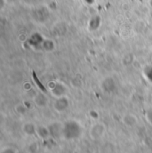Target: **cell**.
I'll return each instance as SVG.
<instances>
[{"instance_id": "cell-1", "label": "cell", "mask_w": 152, "mask_h": 153, "mask_svg": "<svg viewBox=\"0 0 152 153\" xmlns=\"http://www.w3.org/2000/svg\"><path fill=\"white\" fill-rule=\"evenodd\" d=\"M83 134L81 124L75 119H70L63 123V139L73 141L79 139Z\"/></svg>"}, {"instance_id": "cell-2", "label": "cell", "mask_w": 152, "mask_h": 153, "mask_svg": "<svg viewBox=\"0 0 152 153\" xmlns=\"http://www.w3.org/2000/svg\"><path fill=\"white\" fill-rule=\"evenodd\" d=\"M47 87H48L51 94L55 98H58V97H61L63 95H67L68 87L62 81H55V80L50 81L47 84Z\"/></svg>"}, {"instance_id": "cell-3", "label": "cell", "mask_w": 152, "mask_h": 153, "mask_svg": "<svg viewBox=\"0 0 152 153\" xmlns=\"http://www.w3.org/2000/svg\"><path fill=\"white\" fill-rule=\"evenodd\" d=\"M107 131V127L102 122H95L90 126L89 129V136L93 141L101 140L104 137Z\"/></svg>"}, {"instance_id": "cell-4", "label": "cell", "mask_w": 152, "mask_h": 153, "mask_svg": "<svg viewBox=\"0 0 152 153\" xmlns=\"http://www.w3.org/2000/svg\"><path fill=\"white\" fill-rule=\"evenodd\" d=\"M70 100L67 95H63V96L55 98V100L53 103V110L57 113L65 112L70 108Z\"/></svg>"}, {"instance_id": "cell-5", "label": "cell", "mask_w": 152, "mask_h": 153, "mask_svg": "<svg viewBox=\"0 0 152 153\" xmlns=\"http://www.w3.org/2000/svg\"><path fill=\"white\" fill-rule=\"evenodd\" d=\"M48 128L52 138L54 139L63 138V123L59 121H53L48 125Z\"/></svg>"}, {"instance_id": "cell-6", "label": "cell", "mask_w": 152, "mask_h": 153, "mask_svg": "<svg viewBox=\"0 0 152 153\" xmlns=\"http://www.w3.org/2000/svg\"><path fill=\"white\" fill-rule=\"evenodd\" d=\"M33 102H34V104L38 108H45L49 103V99L45 94L39 92L38 94H36L33 99Z\"/></svg>"}, {"instance_id": "cell-7", "label": "cell", "mask_w": 152, "mask_h": 153, "mask_svg": "<svg viewBox=\"0 0 152 153\" xmlns=\"http://www.w3.org/2000/svg\"><path fill=\"white\" fill-rule=\"evenodd\" d=\"M122 123L127 127H133L138 124V117L133 113H126L121 118Z\"/></svg>"}, {"instance_id": "cell-8", "label": "cell", "mask_w": 152, "mask_h": 153, "mask_svg": "<svg viewBox=\"0 0 152 153\" xmlns=\"http://www.w3.org/2000/svg\"><path fill=\"white\" fill-rule=\"evenodd\" d=\"M37 125L33 122H26L22 125V130L28 136H33L37 134Z\"/></svg>"}, {"instance_id": "cell-9", "label": "cell", "mask_w": 152, "mask_h": 153, "mask_svg": "<svg viewBox=\"0 0 152 153\" xmlns=\"http://www.w3.org/2000/svg\"><path fill=\"white\" fill-rule=\"evenodd\" d=\"M41 48L47 53H52L56 49V43L52 38H44L41 43Z\"/></svg>"}, {"instance_id": "cell-10", "label": "cell", "mask_w": 152, "mask_h": 153, "mask_svg": "<svg viewBox=\"0 0 152 153\" xmlns=\"http://www.w3.org/2000/svg\"><path fill=\"white\" fill-rule=\"evenodd\" d=\"M36 135L41 140H47L51 137V134L48 128V126L38 125L37 126V134Z\"/></svg>"}, {"instance_id": "cell-11", "label": "cell", "mask_w": 152, "mask_h": 153, "mask_svg": "<svg viewBox=\"0 0 152 153\" xmlns=\"http://www.w3.org/2000/svg\"><path fill=\"white\" fill-rule=\"evenodd\" d=\"M116 87L115 80L111 76H108L104 78L102 82V88L106 92V93H111Z\"/></svg>"}, {"instance_id": "cell-12", "label": "cell", "mask_w": 152, "mask_h": 153, "mask_svg": "<svg viewBox=\"0 0 152 153\" xmlns=\"http://www.w3.org/2000/svg\"><path fill=\"white\" fill-rule=\"evenodd\" d=\"M14 111L17 114L21 115V116H23V115L27 114L28 111H29V107L25 105V103L23 102H20L18 104L15 105L14 107Z\"/></svg>"}, {"instance_id": "cell-13", "label": "cell", "mask_w": 152, "mask_h": 153, "mask_svg": "<svg viewBox=\"0 0 152 153\" xmlns=\"http://www.w3.org/2000/svg\"><path fill=\"white\" fill-rule=\"evenodd\" d=\"M100 153H115L114 144L111 143H104L100 149Z\"/></svg>"}, {"instance_id": "cell-14", "label": "cell", "mask_w": 152, "mask_h": 153, "mask_svg": "<svg viewBox=\"0 0 152 153\" xmlns=\"http://www.w3.org/2000/svg\"><path fill=\"white\" fill-rule=\"evenodd\" d=\"M70 83H71L72 86H74L75 88H78V87H81L83 85V79L80 76L76 75L75 76H73V78L70 80Z\"/></svg>"}, {"instance_id": "cell-15", "label": "cell", "mask_w": 152, "mask_h": 153, "mask_svg": "<svg viewBox=\"0 0 152 153\" xmlns=\"http://www.w3.org/2000/svg\"><path fill=\"white\" fill-rule=\"evenodd\" d=\"M38 143H31V144H30L29 145V148H28V151L30 152V153H35L38 152Z\"/></svg>"}, {"instance_id": "cell-16", "label": "cell", "mask_w": 152, "mask_h": 153, "mask_svg": "<svg viewBox=\"0 0 152 153\" xmlns=\"http://www.w3.org/2000/svg\"><path fill=\"white\" fill-rule=\"evenodd\" d=\"M89 117H90L92 119H93V120H98L100 115H99V112H98L97 111L93 110V111H89Z\"/></svg>"}, {"instance_id": "cell-17", "label": "cell", "mask_w": 152, "mask_h": 153, "mask_svg": "<svg viewBox=\"0 0 152 153\" xmlns=\"http://www.w3.org/2000/svg\"><path fill=\"white\" fill-rule=\"evenodd\" d=\"M1 153H16V151H15V149H13L12 147H7V148L3 149Z\"/></svg>"}, {"instance_id": "cell-18", "label": "cell", "mask_w": 152, "mask_h": 153, "mask_svg": "<svg viewBox=\"0 0 152 153\" xmlns=\"http://www.w3.org/2000/svg\"><path fill=\"white\" fill-rule=\"evenodd\" d=\"M149 4H151V6L152 7V0H150V1H149Z\"/></svg>"}]
</instances>
